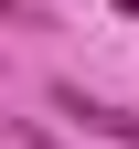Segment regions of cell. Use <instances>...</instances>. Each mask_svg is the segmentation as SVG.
Instances as JSON below:
<instances>
[{
    "label": "cell",
    "mask_w": 139,
    "mask_h": 149,
    "mask_svg": "<svg viewBox=\"0 0 139 149\" xmlns=\"http://www.w3.org/2000/svg\"><path fill=\"white\" fill-rule=\"evenodd\" d=\"M54 117H75L86 139H118V149H139V107H107V96H86V85H54Z\"/></svg>",
    "instance_id": "6da1fadb"
},
{
    "label": "cell",
    "mask_w": 139,
    "mask_h": 149,
    "mask_svg": "<svg viewBox=\"0 0 139 149\" xmlns=\"http://www.w3.org/2000/svg\"><path fill=\"white\" fill-rule=\"evenodd\" d=\"M0 22H32V11H22V0H0Z\"/></svg>",
    "instance_id": "7a4b0ae2"
}]
</instances>
